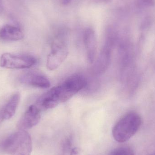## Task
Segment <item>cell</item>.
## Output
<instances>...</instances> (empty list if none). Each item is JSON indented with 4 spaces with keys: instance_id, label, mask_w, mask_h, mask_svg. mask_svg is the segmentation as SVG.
I'll return each mask as SVG.
<instances>
[{
    "instance_id": "obj_1",
    "label": "cell",
    "mask_w": 155,
    "mask_h": 155,
    "mask_svg": "<svg viewBox=\"0 0 155 155\" xmlns=\"http://www.w3.org/2000/svg\"><path fill=\"white\" fill-rule=\"evenodd\" d=\"M142 118L137 113L130 112L121 117L112 130L114 139L119 143L127 142L140 128Z\"/></svg>"
},
{
    "instance_id": "obj_2",
    "label": "cell",
    "mask_w": 155,
    "mask_h": 155,
    "mask_svg": "<svg viewBox=\"0 0 155 155\" xmlns=\"http://www.w3.org/2000/svg\"><path fill=\"white\" fill-rule=\"evenodd\" d=\"M0 148L11 155H31L32 150L31 138L27 131L20 130L5 139L0 144Z\"/></svg>"
},
{
    "instance_id": "obj_3",
    "label": "cell",
    "mask_w": 155,
    "mask_h": 155,
    "mask_svg": "<svg viewBox=\"0 0 155 155\" xmlns=\"http://www.w3.org/2000/svg\"><path fill=\"white\" fill-rule=\"evenodd\" d=\"M87 84V81L84 76L76 74L68 78L61 84L55 86L61 103H64L71 98L85 87Z\"/></svg>"
},
{
    "instance_id": "obj_4",
    "label": "cell",
    "mask_w": 155,
    "mask_h": 155,
    "mask_svg": "<svg viewBox=\"0 0 155 155\" xmlns=\"http://www.w3.org/2000/svg\"><path fill=\"white\" fill-rule=\"evenodd\" d=\"M37 60L35 57L27 54H17L5 53L0 58V66L7 69H28L35 65Z\"/></svg>"
},
{
    "instance_id": "obj_5",
    "label": "cell",
    "mask_w": 155,
    "mask_h": 155,
    "mask_svg": "<svg viewBox=\"0 0 155 155\" xmlns=\"http://www.w3.org/2000/svg\"><path fill=\"white\" fill-rule=\"evenodd\" d=\"M69 54L66 44L61 40H56L53 43L51 50L47 56L46 67L51 71L56 70L64 62Z\"/></svg>"
},
{
    "instance_id": "obj_6",
    "label": "cell",
    "mask_w": 155,
    "mask_h": 155,
    "mask_svg": "<svg viewBox=\"0 0 155 155\" xmlns=\"http://www.w3.org/2000/svg\"><path fill=\"white\" fill-rule=\"evenodd\" d=\"M41 118V109L36 105L30 106L19 121L18 127L25 130L32 128L38 124Z\"/></svg>"
},
{
    "instance_id": "obj_7",
    "label": "cell",
    "mask_w": 155,
    "mask_h": 155,
    "mask_svg": "<svg viewBox=\"0 0 155 155\" xmlns=\"http://www.w3.org/2000/svg\"><path fill=\"white\" fill-rule=\"evenodd\" d=\"M21 84L35 87L46 88L50 87L51 83L49 79L42 74L35 72H27L19 78Z\"/></svg>"
},
{
    "instance_id": "obj_8",
    "label": "cell",
    "mask_w": 155,
    "mask_h": 155,
    "mask_svg": "<svg viewBox=\"0 0 155 155\" xmlns=\"http://www.w3.org/2000/svg\"><path fill=\"white\" fill-rule=\"evenodd\" d=\"M83 41L87 61L89 63H93L97 49L96 37L94 31L90 28L86 29L84 32Z\"/></svg>"
},
{
    "instance_id": "obj_9",
    "label": "cell",
    "mask_w": 155,
    "mask_h": 155,
    "mask_svg": "<svg viewBox=\"0 0 155 155\" xmlns=\"http://www.w3.org/2000/svg\"><path fill=\"white\" fill-rule=\"evenodd\" d=\"M61 102L55 87H54L42 95L37 99L36 106L40 109L47 110L56 107Z\"/></svg>"
},
{
    "instance_id": "obj_10",
    "label": "cell",
    "mask_w": 155,
    "mask_h": 155,
    "mask_svg": "<svg viewBox=\"0 0 155 155\" xmlns=\"http://www.w3.org/2000/svg\"><path fill=\"white\" fill-rule=\"evenodd\" d=\"M20 99V93H15L12 95L7 103L0 109V121L10 119L14 115Z\"/></svg>"
},
{
    "instance_id": "obj_11",
    "label": "cell",
    "mask_w": 155,
    "mask_h": 155,
    "mask_svg": "<svg viewBox=\"0 0 155 155\" xmlns=\"http://www.w3.org/2000/svg\"><path fill=\"white\" fill-rule=\"evenodd\" d=\"M110 45L109 41H107L99 54L94 67V71L97 73H103L106 71L109 66L111 57Z\"/></svg>"
},
{
    "instance_id": "obj_12",
    "label": "cell",
    "mask_w": 155,
    "mask_h": 155,
    "mask_svg": "<svg viewBox=\"0 0 155 155\" xmlns=\"http://www.w3.org/2000/svg\"><path fill=\"white\" fill-rule=\"evenodd\" d=\"M24 38V34L17 26L6 25L0 29V39L5 41H18Z\"/></svg>"
},
{
    "instance_id": "obj_13",
    "label": "cell",
    "mask_w": 155,
    "mask_h": 155,
    "mask_svg": "<svg viewBox=\"0 0 155 155\" xmlns=\"http://www.w3.org/2000/svg\"><path fill=\"white\" fill-rule=\"evenodd\" d=\"M108 155H135L132 148L129 147H120L111 151Z\"/></svg>"
},
{
    "instance_id": "obj_14",
    "label": "cell",
    "mask_w": 155,
    "mask_h": 155,
    "mask_svg": "<svg viewBox=\"0 0 155 155\" xmlns=\"http://www.w3.org/2000/svg\"><path fill=\"white\" fill-rule=\"evenodd\" d=\"M137 3L140 7H149L155 5V0H137Z\"/></svg>"
},
{
    "instance_id": "obj_15",
    "label": "cell",
    "mask_w": 155,
    "mask_h": 155,
    "mask_svg": "<svg viewBox=\"0 0 155 155\" xmlns=\"http://www.w3.org/2000/svg\"><path fill=\"white\" fill-rule=\"evenodd\" d=\"M78 150L77 148H74L71 150L70 155H78Z\"/></svg>"
},
{
    "instance_id": "obj_16",
    "label": "cell",
    "mask_w": 155,
    "mask_h": 155,
    "mask_svg": "<svg viewBox=\"0 0 155 155\" xmlns=\"http://www.w3.org/2000/svg\"><path fill=\"white\" fill-rule=\"evenodd\" d=\"M71 0H63V3L64 4H67L69 3Z\"/></svg>"
},
{
    "instance_id": "obj_17",
    "label": "cell",
    "mask_w": 155,
    "mask_h": 155,
    "mask_svg": "<svg viewBox=\"0 0 155 155\" xmlns=\"http://www.w3.org/2000/svg\"><path fill=\"white\" fill-rule=\"evenodd\" d=\"M103 1H104V2H107L108 0H103Z\"/></svg>"
}]
</instances>
